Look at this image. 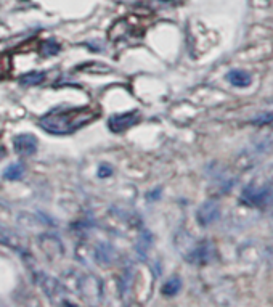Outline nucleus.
Masks as SVG:
<instances>
[{
	"instance_id": "1",
	"label": "nucleus",
	"mask_w": 273,
	"mask_h": 307,
	"mask_svg": "<svg viewBox=\"0 0 273 307\" xmlns=\"http://www.w3.org/2000/svg\"><path fill=\"white\" fill-rule=\"evenodd\" d=\"M100 115V108L97 105H87L82 108H56L48 115L42 116L39 126L48 134L53 135H68L74 134L76 130L85 127L94 122Z\"/></svg>"
},
{
	"instance_id": "2",
	"label": "nucleus",
	"mask_w": 273,
	"mask_h": 307,
	"mask_svg": "<svg viewBox=\"0 0 273 307\" xmlns=\"http://www.w3.org/2000/svg\"><path fill=\"white\" fill-rule=\"evenodd\" d=\"M241 201L248 206L265 208L273 203V190L268 187H248L242 190Z\"/></svg>"
},
{
	"instance_id": "3",
	"label": "nucleus",
	"mask_w": 273,
	"mask_h": 307,
	"mask_svg": "<svg viewBox=\"0 0 273 307\" xmlns=\"http://www.w3.org/2000/svg\"><path fill=\"white\" fill-rule=\"evenodd\" d=\"M140 121L138 111H127V113H117L113 115L108 119V129L114 134H120V132H126L132 126H135Z\"/></svg>"
},
{
	"instance_id": "4",
	"label": "nucleus",
	"mask_w": 273,
	"mask_h": 307,
	"mask_svg": "<svg viewBox=\"0 0 273 307\" xmlns=\"http://www.w3.org/2000/svg\"><path fill=\"white\" fill-rule=\"evenodd\" d=\"M13 150L19 156H33L37 151V138L33 134H19L13 140Z\"/></svg>"
},
{
	"instance_id": "5",
	"label": "nucleus",
	"mask_w": 273,
	"mask_h": 307,
	"mask_svg": "<svg viewBox=\"0 0 273 307\" xmlns=\"http://www.w3.org/2000/svg\"><path fill=\"white\" fill-rule=\"evenodd\" d=\"M219 217H220V208L216 201H206L196 212V219L203 227L214 224Z\"/></svg>"
},
{
	"instance_id": "6",
	"label": "nucleus",
	"mask_w": 273,
	"mask_h": 307,
	"mask_svg": "<svg viewBox=\"0 0 273 307\" xmlns=\"http://www.w3.org/2000/svg\"><path fill=\"white\" fill-rule=\"evenodd\" d=\"M212 256H214L212 244L209 241H203L196 244L190 254H187V261L195 262V264H207L212 259Z\"/></svg>"
},
{
	"instance_id": "7",
	"label": "nucleus",
	"mask_w": 273,
	"mask_h": 307,
	"mask_svg": "<svg viewBox=\"0 0 273 307\" xmlns=\"http://www.w3.org/2000/svg\"><path fill=\"white\" fill-rule=\"evenodd\" d=\"M227 80L233 86V87H248L252 82V76L245 69H231L230 73L227 74Z\"/></svg>"
},
{
	"instance_id": "8",
	"label": "nucleus",
	"mask_w": 273,
	"mask_h": 307,
	"mask_svg": "<svg viewBox=\"0 0 273 307\" xmlns=\"http://www.w3.org/2000/svg\"><path fill=\"white\" fill-rule=\"evenodd\" d=\"M44 286V290H45V293L50 296V299L52 301H55L56 302V299L58 298H63L65 296V290H63V286L59 285L56 280H53V278H48V277H45L44 278V282L40 283Z\"/></svg>"
},
{
	"instance_id": "9",
	"label": "nucleus",
	"mask_w": 273,
	"mask_h": 307,
	"mask_svg": "<svg viewBox=\"0 0 273 307\" xmlns=\"http://www.w3.org/2000/svg\"><path fill=\"white\" fill-rule=\"evenodd\" d=\"M113 254H114V249L111 248L109 244H100L95 251L97 262L102 265H108L109 262H113Z\"/></svg>"
},
{
	"instance_id": "10",
	"label": "nucleus",
	"mask_w": 273,
	"mask_h": 307,
	"mask_svg": "<svg viewBox=\"0 0 273 307\" xmlns=\"http://www.w3.org/2000/svg\"><path fill=\"white\" fill-rule=\"evenodd\" d=\"M181 290V280L178 277H172L169 278L164 285L163 288H161V293H163L164 296H167V298H172V296L178 294V291Z\"/></svg>"
},
{
	"instance_id": "11",
	"label": "nucleus",
	"mask_w": 273,
	"mask_h": 307,
	"mask_svg": "<svg viewBox=\"0 0 273 307\" xmlns=\"http://www.w3.org/2000/svg\"><path fill=\"white\" fill-rule=\"evenodd\" d=\"M24 164L23 162H15V164H10L4 171V179L7 180H19L24 176Z\"/></svg>"
},
{
	"instance_id": "12",
	"label": "nucleus",
	"mask_w": 273,
	"mask_h": 307,
	"mask_svg": "<svg viewBox=\"0 0 273 307\" xmlns=\"http://www.w3.org/2000/svg\"><path fill=\"white\" fill-rule=\"evenodd\" d=\"M44 79L45 73H42V71H31V73H26L19 77V82L29 87V86H39L40 82H44Z\"/></svg>"
},
{
	"instance_id": "13",
	"label": "nucleus",
	"mask_w": 273,
	"mask_h": 307,
	"mask_svg": "<svg viewBox=\"0 0 273 307\" xmlns=\"http://www.w3.org/2000/svg\"><path fill=\"white\" fill-rule=\"evenodd\" d=\"M59 50H62V45H59L53 39H47V40H44V42H40V53H42L44 57L58 55Z\"/></svg>"
},
{
	"instance_id": "14",
	"label": "nucleus",
	"mask_w": 273,
	"mask_h": 307,
	"mask_svg": "<svg viewBox=\"0 0 273 307\" xmlns=\"http://www.w3.org/2000/svg\"><path fill=\"white\" fill-rule=\"evenodd\" d=\"M151 240H153V237H151L149 232L145 230L143 233H141L140 241H138V244H137V253H138L140 258H143V259L146 258V253H148V249H149Z\"/></svg>"
},
{
	"instance_id": "15",
	"label": "nucleus",
	"mask_w": 273,
	"mask_h": 307,
	"mask_svg": "<svg viewBox=\"0 0 273 307\" xmlns=\"http://www.w3.org/2000/svg\"><path fill=\"white\" fill-rule=\"evenodd\" d=\"M111 174H113V169H111L109 164H102L98 169V177L100 179H105V177H109Z\"/></svg>"
}]
</instances>
